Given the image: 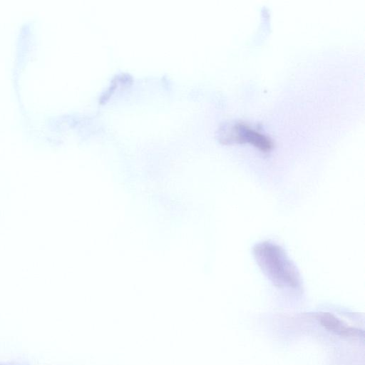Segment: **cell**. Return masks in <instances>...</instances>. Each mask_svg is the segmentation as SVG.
<instances>
[{"instance_id":"1","label":"cell","mask_w":365,"mask_h":365,"mask_svg":"<svg viewBox=\"0 0 365 365\" xmlns=\"http://www.w3.org/2000/svg\"><path fill=\"white\" fill-rule=\"evenodd\" d=\"M252 254L260 269L276 287H300L302 280L299 271L282 247L264 241L253 247Z\"/></svg>"},{"instance_id":"2","label":"cell","mask_w":365,"mask_h":365,"mask_svg":"<svg viewBox=\"0 0 365 365\" xmlns=\"http://www.w3.org/2000/svg\"><path fill=\"white\" fill-rule=\"evenodd\" d=\"M220 140L226 144L250 143L262 152L272 150L273 144L269 137L244 123L225 125L220 130Z\"/></svg>"},{"instance_id":"3","label":"cell","mask_w":365,"mask_h":365,"mask_svg":"<svg viewBox=\"0 0 365 365\" xmlns=\"http://www.w3.org/2000/svg\"><path fill=\"white\" fill-rule=\"evenodd\" d=\"M319 322L327 329L330 331H339L342 329L339 320L330 313H323L320 316Z\"/></svg>"}]
</instances>
